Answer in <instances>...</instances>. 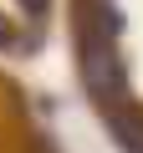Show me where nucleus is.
<instances>
[{
  "label": "nucleus",
  "instance_id": "obj_1",
  "mask_svg": "<svg viewBox=\"0 0 143 153\" xmlns=\"http://www.w3.org/2000/svg\"><path fill=\"white\" fill-rule=\"evenodd\" d=\"M82 82L92 97L112 102L118 87H123V61L112 56V46H82Z\"/></svg>",
  "mask_w": 143,
  "mask_h": 153
},
{
  "label": "nucleus",
  "instance_id": "obj_2",
  "mask_svg": "<svg viewBox=\"0 0 143 153\" xmlns=\"http://www.w3.org/2000/svg\"><path fill=\"white\" fill-rule=\"evenodd\" d=\"M77 31H82V46H112V36H118V10L107 5V0H97V5H82Z\"/></svg>",
  "mask_w": 143,
  "mask_h": 153
},
{
  "label": "nucleus",
  "instance_id": "obj_3",
  "mask_svg": "<svg viewBox=\"0 0 143 153\" xmlns=\"http://www.w3.org/2000/svg\"><path fill=\"white\" fill-rule=\"evenodd\" d=\"M107 128L123 153H143V107H107Z\"/></svg>",
  "mask_w": 143,
  "mask_h": 153
},
{
  "label": "nucleus",
  "instance_id": "obj_4",
  "mask_svg": "<svg viewBox=\"0 0 143 153\" xmlns=\"http://www.w3.org/2000/svg\"><path fill=\"white\" fill-rule=\"evenodd\" d=\"M16 5H21V10H31V16H46V5H51V0H16Z\"/></svg>",
  "mask_w": 143,
  "mask_h": 153
},
{
  "label": "nucleus",
  "instance_id": "obj_5",
  "mask_svg": "<svg viewBox=\"0 0 143 153\" xmlns=\"http://www.w3.org/2000/svg\"><path fill=\"white\" fill-rule=\"evenodd\" d=\"M5 41H10V26H5V21H0V46H5Z\"/></svg>",
  "mask_w": 143,
  "mask_h": 153
}]
</instances>
